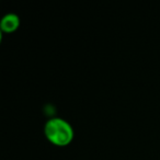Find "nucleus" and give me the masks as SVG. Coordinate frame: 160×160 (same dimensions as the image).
<instances>
[{"label": "nucleus", "mask_w": 160, "mask_h": 160, "mask_svg": "<svg viewBox=\"0 0 160 160\" xmlns=\"http://www.w3.org/2000/svg\"><path fill=\"white\" fill-rule=\"evenodd\" d=\"M20 25V20H19V17L16 16L13 13H9L7 16H5L0 22V28L3 32L6 33H11L14 32Z\"/></svg>", "instance_id": "nucleus-2"}, {"label": "nucleus", "mask_w": 160, "mask_h": 160, "mask_svg": "<svg viewBox=\"0 0 160 160\" xmlns=\"http://www.w3.org/2000/svg\"><path fill=\"white\" fill-rule=\"evenodd\" d=\"M44 134L46 138L56 146H67L73 139V129L62 118H52L45 124Z\"/></svg>", "instance_id": "nucleus-1"}]
</instances>
